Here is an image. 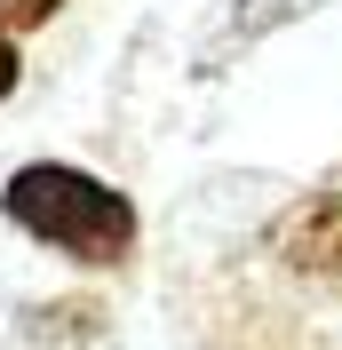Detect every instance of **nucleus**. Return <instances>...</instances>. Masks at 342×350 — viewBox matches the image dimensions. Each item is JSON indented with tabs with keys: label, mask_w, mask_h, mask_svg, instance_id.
I'll return each instance as SVG.
<instances>
[{
	"label": "nucleus",
	"mask_w": 342,
	"mask_h": 350,
	"mask_svg": "<svg viewBox=\"0 0 342 350\" xmlns=\"http://www.w3.org/2000/svg\"><path fill=\"white\" fill-rule=\"evenodd\" d=\"M0 215L16 223L24 239L56 247V255L88 262V271H120L135 255V207L120 183L64 159H24L8 183H0Z\"/></svg>",
	"instance_id": "nucleus-1"
},
{
	"label": "nucleus",
	"mask_w": 342,
	"mask_h": 350,
	"mask_svg": "<svg viewBox=\"0 0 342 350\" xmlns=\"http://www.w3.org/2000/svg\"><path fill=\"white\" fill-rule=\"evenodd\" d=\"M278 255L295 271H311V279H342V191L302 199L295 215L278 223Z\"/></svg>",
	"instance_id": "nucleus-2"
},
{
	"label": "nucleus",
	"mask_w": 342,
	"mask_h": 350,
	"mask_svg": "<svg viewBox=\"0 0 342 350\" xmlns=\"http://www.w3.org/2000/svg\"><path fill=\"white\" fill-rule=\"evenodd\" d=\"M16 80H24V48H16V16H8V0H0V104L16 96Z\"/></svg>",
	"instance_id": "nucleus-3"
},
{
	"label": "nucleus",
	"mask_w": 342,
	"mask_h": 350,
	"mask_svg": "<svg viewBox=\"0 0 342 350\" xmlns=\"http://www.w3.org/2000/svg\"><path fill=\"white\" fill-rule=\"evenodd\" d=\"M64 0H8V16H16V32H40L48 16H56Z\"/></svg>",
	"instance_id": "nucleus-4"
}]
</instances>
